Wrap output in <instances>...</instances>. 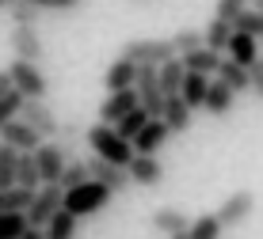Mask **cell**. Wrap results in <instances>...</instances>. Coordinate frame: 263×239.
I'll return each instance as SVG.
<instances>
[{"label": "cell", "mask_w": 263, "mask_h": 239, "mask_svg": "<svg viewBox=\"0 0 263 239\" xmlns=\"http://www.w3.org/2000/svg\"><path fill=\"white\" fill-rule=\"evenodd\" d=\"M84 141H88V148H92L96 160H103V163H115V167H130V160H134V144L130 141H122L119 133L111 129V125H92V129L84 133Z\"/></svg>", "instance_id": "cell-1"}, {"label": "cell", "mask_w": 263, "mask_h": 239, "mask_svg": "<svg viewBox=\"0 0 263 239\" xmlns=\"http://www.w3.org/2000/svg\"><path fill=\"white\" fill-rule=\"evenodd\" d=\"M111 190L107 186H99L96 179H88L84 186H77V190H65V201H61V209H65L69 216H77V220H84V216H92L99 213V209H107L111 205Z\"/></svg>", "instance_id": "cell-2"}, {"label": "cell", "mask_w": 263, "mask_h": 239, "mask_svg": "<svg viewBox=\"0 0 263 239\" xmlns=\"http://www.w3.org/2000/svg\"><path fill=\"white\" fill-rule=\"evenodd\" d=\"M119 57H126L138 69H160L164 61H176V50H172L168 38H130Z\"/></svg>", "instance_id": "cell-3"}, {"label": "cell", "mask_w": 263, "mask_h": 239, "mask_svg": "<svg viewBox=\"0 0 263 239\" xmlns=\"http://www.w3.org/2000/svg\"><path fill=\"white\" fill-rule=\"evenodd\" d=\"M61 201H65V190L53 182V186H39L34 190V198H31V205H27V228H46L50 220H53V213H61Z\"/></svg>", "instance_id": "cell-4"}, {"label": "cell", "mask_w": 263, "mask_h": 239, "mask_svg": "<svg viewBox=\"0 0 263 239\" xmlns=\"http://www.w3.org/2000/svg\"><path fill=\"white\" fill-rule=\"evenodd\" d=\"M8 76H12V91H20L23 99H46V91H50V80L31 61H12Z\"/></svg>", "instance_id": "cell-5"}, {"label": "cell", "mask_w": 263, "mask_h": 239, "mask_svg": "<svg viewBox=\"0 0 263 239\" xmlns=\"http://www.w3.org/2000/svg\"><path fill=\"white\" fill-rule=\"evenodd\" d=\"M20 122H23V125H31V129L42 137V141H58L61 122H58V114H53V110L46 106V99H23V106H20Z\"/></svg>", "instance_id": "cell-6"}, {"label": "cell", "mask_w": 263, "mask_h": 239, "mask_svg": "<svg viewBox=\"0 0 263 239\" xmlns=\"http://www.w3.org/2000/svg\"><path fill=\"white\" fill-rule=\"evenodd\" d=\"M252 213H256V194H252V190H237V194H229L221 201V209H217L214 216L221 220V228H237Z\"/></svg>", "instance_id": "cell-7"}, {"label": "cell", "mask_w": 263, "mask_h": 239, "mask_svg": "<svg viewBox=\"0 0 263 239\" xmlns=\"http://www.w3.org/2000/svg\"><path fill=\"white\" fill-rule=\"evenodd\" d=\"M34 163H39V179H42V186H53V182L61 179V171H65V152L58 148L53 141H42L39 144V152H34Z\"/></svg>", "instance_id": "cell-8"}, {"label": "cell", "mask_w": 263, "mask_h": 239, "mask_svg": "<svg viewBox=\"0 0 263 239\" xmlns=\"http://www.w3.org/2000/svg\"><path fill=\"white\" fill-rule=\"evenodd\" d=\"M88 175L99 182V186H107L111 194H126L130 190V175H126V167H115V163H103V160H96V156H88Z\"/></svg>", "instance_id": "cell-9"}, {"label": "cell", "mask_w": 263, "mask_h": 239, "mask_svg": "<svg viewBox=\"0 0 263 239\" xmlns=\"http://www.w3.org/2000/svg\"><path fill=\"white\" fill-rule=\"evenodd\" d=\"M130 110H138V95H134V88L130 91H115V95H107L103 99V106H99V125H119Z\"/></svg>", "instance_id": "cell-10"}, {"label": "cell", "mask_w": 263, "mask_h": 239, "mask_svg": "<svg viewBox=\"0 0 263 239\" xmlns=\"http://www.w3.org/2000/svg\"><path fill=\"white\" fill-rule=\"evenodd\" d=\"M12 50H15V61H31V65H39L42 61V34L39 27H15L12 31Z\"/></svg>", "instance_id": "cell-11"}, {"label": "cell", "mask_w": 263, "mask_h": 239, "mask_svg": "<svg viewBox=\"0 0 263 239\" xmlns=\"http://www.w3.org/2000/svg\"><path fill=\"white\" fill-rule=\"evenodd\" d=\"M168 137H172L168 125L160 122V118H149V125H145V129L130 141V144H134V156H157V152L168 144Z\"/></svg>", "instance_id": "cell-12"}, {"label": "cell", "mask_w": 263, "mask_h": 239, "mask_svg": "<svg viewBox=\"0 0 263 239\" xmlns=\"http://www.w3.org/2000/svg\"><path fill=\"white\" fill-rule=\"evenodd\" d=\"M221 57L233 61V65H240V69H252V65L263 57V53H259V42H256V38H248V34L233 31V38H229V46H225Z\"/></svg>", "instance_id": "cell-13"}, {"label": "cell", "mask_w": 263, "mask_h": 239, "mask_svg": "<svg viewBox=\"0 0 263 239\" xmlns=\"http://www.w3.org/2000/svg\"><path fill=\"white\" fill-rule=\"evenodd\" d=\"M0 144H8V148H15V152H39L42 137L34 133L31 125H23L20 118H15V122H8L4 129H0Z\"/></svg>", "instance_id": "cell-14"}, {"label": "cell", "mask_w": 263, "mask_h": 239, "mask_svg": "<svg viewBox=\"0 0 263 239\" xmlns=\"http://www.w3.org/2000/svg\"><path fill=\"white\" fill-rule=\"evenodd\" d=\"M126 175H130V186H157L164 179V167H160L157 156H134Z\"/></svg>", "instance_id": "cell-15"}, {"label": "cell", "mask_w": 263, "mask_h": 239, "mask_svg": "<svg viewBox=\"0 0 263 239\" xmlns=\"http://www.w3.org/2000/svg\"><path fill=\"white\" fill-rule=\"evenodd\" d=\"M179 61H183V69H187V72H195V76H206V80H214L225 57H221V53H214V50H206V46H202V50L187 53V57H179Z\"/></svg>", "instance_id": "cell-16"}, {"label": "cell", "mask_w": 263, "mask_h": 239, "mask_svg": "<svg viewBox=\"0 0 263 239\" xmlns=\"http://www.w3.org/2000/svg\"><path fill=\"white\" fill-rule=\"evenodd\" d=\"M134 76H138V65H130L126 57L111 61V69L103 72V88H107V95H115V91H130V88H134Z\"/></svg>", "instance_id": "cell-17"}, {"label": "cell", "mask_w": 263, "mask_h": 239, "mask_svg": "<svg viewBox=\"0 0 263 239\" xmlns=\"http://www.w3.org/2000/svg\"><path fill=\"white\" fill-rule=\"evenodd\" d=\"M233 103H237V95H233V91L225 88L221 80H210V88H206V103H202V110H206V114L225 118V114L233 110Z\"/></svg>", "instance_id": "cell-18"}, {"label": "cell", "mask_w": 263, "mask_h": 239, "mask_svg": "<svg viewBox=\"0 0 263 239\" xmlns=\"http://www.w3.org/2000/svg\"><path fill=\"white\" fill-rule=\"evenodd\" d=\"M183 76H187V69H183V61H164V65L157 69V84H160V95L164 99H176L179 95V88H183Z\"/></svg>", "instance_id": "cell-19"}, {"label": "cell", "mask_w": 263, "mask_h": 239, "mask_svg": "<svg viewBox=\"0 0 263 239\" xmlns=\"http://www.w3.org/2000/svg\"><path fill=\"white\" fill-rule=\"evenodd\" d=\"M191 110H187V103H183V99H164V114H160V122H164L168 125V133H187V129H191Z\"/></svg>", "instance_id": "cell-20"}, {"label": "cell", "mask_w": 263, "mask_h": 239, "mask_svg": "<svg viewBox=\"0 0 263 239\" xmlns=\"http://www.w3.org/2000/svg\"><path fill=\"white\" fill-rule=\"evenodd\" d=\"M149 224L157 228L160 235H176V232H187V228H191V220H187L183 213H179V209H172V205H160L157 213L149 216Z\"/></svg>", "instance_id": "cell-21"}, {"label": "cell", "mask_w": 263, "mask_h": 239, "mask_svg": "<svg viewBox=\"0 0 263 239\" xmlns=\"http://www.w3.org/2000/svg\"><path fill=\"white\" fill-rule=\"evenodd\" d=\"M206 88H210V80L206 76H195V72H187L183 76V88H179V99L187 103V110H202V103H206Z\"/></svg>", "instance_id": "cell-22"}, {"label": "cell", "mask_w": 263, "mask_h": 239, "mask_svg": "<svg viewBox=\"0 0 263 239\" xmlns=\"http://www.w3.org/2000/svg\"><path fill=\"white\" fill-rule=\"evenodd\" d=\"M15 186L23 190H39L42 179H39V163H34V152H20V160H15Z\"/></svg>", "instance_id": "cell-23"}, {"label": "cell", "mask_w": 263, "mask_h": 239, "mask_svg": "<svg viewBox=\"0 0 263 239\" xmlns=\"http://www.w3.org/2000/svg\"><path fill=\"white\" fill-rule=\"evenodd\" d=\"M214 80H221L225 88L233 91V95H240V91H248V69H240V65H233V61H221V69H217V76Z\"/></svg>", "instance_id": "cell-24"}, {"label": "cell", "mask_w": 263, "mask_h": 239, "mask_svg": "<svg viewBox=\"0 0 263 239\" xmlns=\"http://www.w3.org/2000/svg\"><path fill=\"white\" fill-rule=\"evenodd\" d=\"M77 228H80V220L61 209V213H53V220L42 228V235H46V239H77Z\"/></svg>", "instance_id": "cell-25"}, {"label": "cell", "mask_w": 263, "mask_h": 239, "mask_svg": "<svg viewBox=\"0 0 263 239\" xmlns=\"http://www.w3.org/2000/svg\"><path fill=\"white\" fill-rule=\"evenodd\" d=\"M229 38H233V27H229V23H221V19H210V23H206V31H202L206 50H214V53H225Z\"/></svg>", "instance_id": "cell-26"}, {"label": "cell", "mask_w": 263, "mask_h": 239, "mask_svg": "<svg viewBox=\"0 0 263 239\" xmlns=\"http://www.w3.org/2000/svg\"><path fill=\"white\" fill-rule=\"evenodd\" d=\"M8 15L15 19V27H39L42 8L31 4V0H8Z\"/></svg>", "instance_id": "cell-27"}, {"label": "cell", "mask_w": 263, "mask_h": 239, "mask_svg": "<svg viewBox=\"0 0 263 239\" xmlns=\"http://www.w3.org/2000/svg\"><path fill=\"white\" fill-rule=\"evenodd\" d=\"M172 50H176V57H187V53H195V50H202V31H195V27H183V31H176L172 34Z\"/></svg>", "instance_id": "cell-28"}, {"label": "cell", "mask_w": 263, "mask_h": 239, "mask_svg": "<svg viewBox=\"0 0 263 239\" xmlns=\"http://www.w3.org/2000/svg\"><path fill=\"white\" fill-rule=\"evenodd\" d=\"M31 190L23 186H12V190H0V213H27V205H31Z\"/></svg>", "instance_id": "cell-29"}, {"label": "cell", "mask_w": 263, "mask_h": 239, "mask_svg": "<svg viewBox=\"0 0 263 239\" xmlns=\"http://www.w3.org/2000/svg\"><path fill=\"white\" fill-rule=\"evenodd\" d=\"M221 220H217L214 213H202L198 220H191V228H187V235L191 239H221Z\"/></svg>", "instance_id": "cell-30"}, {"label": "cell", "mask_w": 263, "mask_h": 239, "mask_svg": "<svg viewBox=\"0 0 263 239\" xmlns=\"http://www.w3.org/2000/svg\"><path fill=\"white\" fill-rule=\"evenodd\" d=\"M88 179H92V175H88V163L84 160H69L65 171H61V179H58V186L61 190H77V186H84Z\"/></svg>", "instance_id": "cell-31"}, {"label": "cell", "mask_w": 263, "mask_h": 239, "mask_svg": "<svg viewBox=\"0 0 263 239\" xmlns=\"http://www.w3.org/2000/svg\"><path fill=\"white\" fill-rule=\"evenodd\" d=\"M145 125H149V114H145V110L138 106V110H130V114H126L122 122L115 125V133H119L122 141H134V137H138V133L145 129Z\"/></svg>", "instance_id": "cell-32"}, {"label": "cell", "mask_w": 263, "mask_h": 239, "mask_svg": "<svg viewBox=\"0 0 263 239\" xmlns=\"http://www.w3.org/2000/svg\"><path fill=\"white\" fill-rule=\"evenodd\" d=\"M15 160H20V152L8 148V144H0V190L15 186Z\"/></svg>", "instance_id": "cell-33"}, {"label": "cell", "mask_w": 263, "mask_h": 239, "mask_svg": "<svg viewBox=\"0 0 263 239\" xmlns=\"http://www.w3.org/2000/svg\"><path fill=\"white\" fill-rule=\"evenodd\" d=\"M244 12H248V0H217V4H214V19H221L229 27L237 23Z\"/></svg>", "instance_id": "cell-34"}, {"label": "cell", "mask_w": 263, "mask_h": 239, "mask_svg": "<svg viewBox=\"0 0 263 239\" xmlns=\"http://www.w3.org/2000/svg\"><path fill=\"white\" fill-rule=\"evenodd\" d=\"M27 216L23 213H0V239H23Z\"/></svg>", "instance_id": "cell-35"}, {"label": "cell", "mask_w": 263, "mask_h": 239, "mask_svg": "<svg viewBox=\"0 0 263 239\" xmlns=\"http://www.w3.org/2000/svg\"><path fill=\"white\" fill-rule=\"evenodd\" d=\"M233 31H240V34H248V38H256V42H259V38H263V15L248 8V12H244L237 23H233Z\"/></svg>", "instance_id": "cell-36"}, {"label": "cell", "mask_w": 263, "mask_h": 239, "mask_svg": "<svg viewBox=\"0 0 263 239\" xmlns=\"http://www.w3.org/2000/svg\"><path fill=\"white\" fill-rule=\"evenodd\" d=\"M20 106H23V95H20V91H8V95L0 99V129H4L8 122H15V118H20Z\"/></svg>", "instance_id": "cell-37"}, {"label": "cell", "mask_w": 263, "mask_h": 239, "mask_svg": "<svg viewBox=\"0 0 263 239\" xmlns=\"http://www.w3.org/2000/svg\"><path fill=\"white\" fill-rule=\"evenodd\" d=\"M31 4H39L42 12L53 8V12H72V8H80V0H31Z\"/></svg>", "instance_id": "cell-38"}, {"label": "cell", "mask_w": 263, "mask_h": 239, "mask_svg": "<svg viewBox=\"0 0 263 239\" xmlns=\"http://www.w3.org/2000/svg\"><path fill=\"white\" fill-rule=\"evenodd\" d=\"M248 84H252V91H256V95L263 99V57L248 69Z\"/></svg>", "instance_id": "cell-39"}, {"label": "cell", "mask_w": 263, "mask_h": 239, "mask_svg": "<svg viewBox=\"0 0 263 239\" xmlns=\"http://www.w3.org/2000/svg\"><path fill=\"white\" fill-rule=\"evenodd\" d=\"M8 91H12V76H8V69H4V72H0V99H4Z\"/></svg>", "instance_id": "cell-40"}, {"label": "cell", "mask_w": 263, "mask_h": 239, "mask_svg": "<svg viewBox=\"0 0 263 239\" xmlns=\"http://www.w3.org/2000/svg\"><path fill=\"white\" fill-rule=\"evenodd\" d=\"M23 239H46V235H42L39 228H27V232H23Z\"/></svg>", "instance_id": "cell-41"}, {"label": "cell", "mask_w": 263, "mask_h": 239, "mask_svg": "<svg viewBox=\"0 0 263 239\" xmlns=\"http://www.w3.org/2000/svg\"><path fill=\"white\" fill-rule=\"evenodd\" d=\"M248 8H252V12H259V15H263V0H248Z\"/></svg>", "instance_id": "cell-42"}, {"label": "cell", "mask_w": 263, "mask_h": 239, "mask_svg": "<svg viewBox=\"0 0 263 239\" xmlns=\"http://www.w3.org/2000/svg\"><path fill=\"white\" fill-rule=\"evenodd\" d=\"M168 239H191V235H187V232H176V235H168Z\"/></svg>", "instance_id": "cell-43"}, {"label": "cell", "mask_w": 263, "mask_h": 239, "mask_svg": "<svg viewBox=\"0 0 263 239\" xmlns=\"http://www.w3.org/2000/svg\"><path fill=\"white\" fill-rule=\"evenodd\" d=\"M0 8H8V0H0Z\"/></svg>", "instance_id": "cell-44"}, {"label": "cell", "mask_w": 263, "mask_h": 239, "mask_svg": "<svg viewBox=\"0 0 263 239\" xmlns=\"http://www.w3.org/2000/svg\"><path fill=\"white\" fill-rule=\"evenodd\" d=\"M259 46H263V38H259Z\"/></svg>", "instance_id": "cell-45"}, {"label": "cell", "mask_w": 263, "mask_h": 239, "mask_svg": "<svg viewBox=\"0 0 263 239\" xmlns=\"http://www.w3.org/2000/svg\"><path fill=\"white\" fill-rule=\"evenodd\" d=\"M138 4H141V0H138Z\"/></svg>", "instance_id": "cell-46"}]
</instances>
